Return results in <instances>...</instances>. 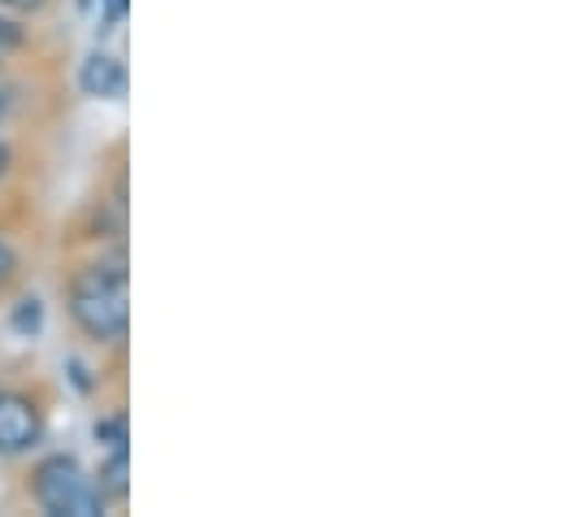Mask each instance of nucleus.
Returning <instances> with one entry per match:
<instances>
[{
  "instance_id": "f03ea898",
  "label": "nucleus",
  "mask_w": 561,
  "mask_h": 517,
  "mask_svg": "<svg viewBox=\"0 0 561 517\" xmlns=\"http://www.w3.org/2000/svg\"><path fill=\"white\" fill-rule=\"evenodd\" d=\"M31 496L53 517H101L110 509L96 474H88L83 461L70 452H53L31 470Z\"/></svg>"
},
{
  "instance_id": "0eeeda50",
  "label": "nucleus",
  "mask_w": 561,
  "mask_h": 517,
  "mask_svg": "<svg viewBox=\"0 0 561 517\" xmlns=\"http://www.w3.org/2000/svg\"><path fill=\"white\" fill-rule=\"evenodd\" d=\"M96 444H105V452L110 448H127V422L123 417H101L96 422Z\"/></svg>"
},
{
  "instance_id": "9b49d317",
  "label": "nucleus",
  "mask_w": 561,
  "mask_h": 517,
  "mask_svg": "<svg viewBox=\"0 0 561 517\" xmlns=\"http://www.w3.org/2000/svg\"><path fill=\"white\" fill-rule=\"evenodd\" d=\"M4 9H13V13H39L48 0H0Z\"/></svg>"
},
{
  "instance_id": "f8f14e48",
  "label": "nucleus",
  "mask_w": 561,
  "mask_h": 517,
  "mask_svg": "<svg viewBox=\"0 0 561 517\" xmlns=\"http://www.w3.org/2000/svg\"><path fill=\"white\" fill-rule=\"evenodd\" d=\"M9 174V143H0V179Z\"/></svg>"
},
{
  "instance_id": "1a4fd4ad",
  "label": "nucleus",
  "mask_w": 561,
  "mask_h": 517,
  "mask_svg": "<svg viewBox=\"0 0 561 517\" xmlns=\"http://www.w3.org/2000/svg\"><path fill=\"white\" fill-rule=\"evenodd\" d=\"M13 269H18V253H13V249H9V240L0 235V287L13 278Z\"/></svg>"
},
{
  "instance_id": "20e7f679",
  "label": "nucleus",
  "mask_w": 561,
  "mask_h": 517,
  "mask_svg": "<svg viewBox=\"0 0 561 517\" xmlns=\"http://www.w3.org/2000/svg\"><path fill=\"white\" fill-rule=\"evenodd\" d=\"M127 61L118 57V53H105V48H96V53H88L83 57V66H79V88H83V96H92V101H123L127 96Z\"/></svg>"
},
{
  "instance_id": "39448f33",
  "label": "nucleus",
  "mask_w": 561,
  "mask_h": 517,
  "mask_svg": "<svg viewBox=\"0 0 561 517\" xmlns=\"http://www.w3.org/2000/svg\"><path fill=\"white\" fill-rule=\"evenodd\" d=\"M127 474H131V452L127 448H110L101 457V470H96V487L105 492V501H127V492H131Z\"/></svg>"
},
{
  "instance_id": "7ed1b4c3",
  "label": "nucleus",
  "mask_w": 561,
  "mask_h": 517,
  "mask_svg": "<svg viewBox=\"0 0 561 517\" xmlns=\"http://www.w3.org/2000/svg\"><path fill=\"white\" fill-rule=\"evenodd\" d=\"M44 439V409L26 391H0V457H22Z\"/></svg>"
},
{
  "instance_id": "423d86ee",
  "label": "nucleus",
  "mask_w": 561,
  "mask_h": 517,
  "mask_svg": "<svg viewBox=\"0 0 561 517\" xmlns=\"http://www.w3.org/2000/svg\"><path fill=\"white\" fill-rule=\"evenodd\" d=\"M9 331H13L18 340H35V335L44 331V300H39V296H22V300L13 305V313H9Z\"/></svg>"
},
{
  "instance_id": "f257e3e1",
  "label": "nucleus",
  "mask_w": 561,
  "mask_h": 517,
  "mask_svg": "<svg viewBox=\"0 0 561 517\" xmlns=\"http://www.w3.org/2000/svg\"><path fill=\"white\" fill-rule=\"evenodd\" d=\"M70 318L96 344H118L131 326V291L123 261L83 265L70 278Z\"/></svg>"
},
{
  "instance_id": "6e6552de",
  "label": "nucleus",
  "mask_w": 561,
  "mask_h": 517,
  "mask_svg": "<svg viewBox=\"0 0 561 517\" xmlns=\"http://www.w3.org/2000/svg\"><path fill=\"white\" fill-rule=\"evenodd\" d=\"M101 9H105V22H110V26H118V22H127L131 0H101Z\"/></svg>"
},
{
  "instance_id": "ddd939ff",
  "label": "nucleus",
  "mask_w": 561,
  "mask_h": 517,
  "mask_svg": "<svg viewBox=\"0 0 561 517\" xmlns=\"http://www.w3.org/2000/svg\"><path fill=\"white\" fill-rule=\"evenodd\" d=\"M4 118H9V92H0V127H4Z\"/></svg>"
},
{
  "instance_id": "9d476101",
  "label": "nucleus",
  "mask_w": 561,
  "mask_h": 517,
  "mask_svg": "<svg viewBox=\"0 0 561 517\" xmlns=\"http://www.w3.org/2000/svg\"><path fill=\"white\" fill-rule=\"evenodd\" d=\"M13 44H22V26L13 18H0V48H13Z\"/></svg>"
}]
</instances>
